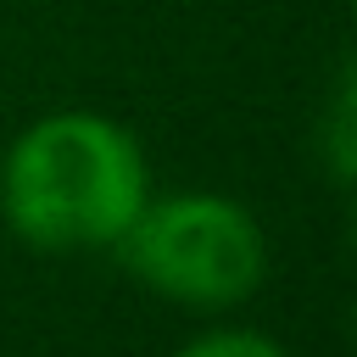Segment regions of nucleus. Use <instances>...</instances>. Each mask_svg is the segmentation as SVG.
<instances>
[{
    "mask_svg": "<svg viewBox=\"0 0 357 357\" xmlns=\"http://www.w3.org/2000/svg\"><path fill=\"white\" fill-rule=\"evenodd\" d=\"M318 145H324V167H329V178L346 190V184H351V167H357V134H351V73L335 78V95H329V112H324Z\"/></svg>",
    "mask_w": 357,
    "mask_h": 357,
    "instance_id": "7ed1b4c3",
    "label": "nucleus"
},
{
    "mask_svg": "<svg viewBox=\"0 0 357 357\" xmlns=\"http://www.w3.org/2000/svg\"><path fill=\"white\" fill-rule=\"evenodd\" d=\"M151 201V162L128 123L61 106L22 123L0 156V223L45 257L117 251Z\"/></svg>",
    "mask_w": 357,
    "mask_h": 357,
    "instance_id": "f257e3e1",
    "label": "nucleus"
},
{
    "mask_svg": "<svg viewBox=\"0 0 357 357\" xmlns=\"http://www.w3.org/2000/svg\"><path fill=\"white\" fill-rule=\"evenodd\" d=\"M268 229L262 218L223 190H173L139 206L117 240V262L162 301L184 312L245 307L268 279Z\"/></svg>",
    "mask_w": 357,
    "mask_h": 357,
    "instance_id": "f03ea898",
    "label": "nucleus"
},
{
    "mask_svg": "<svg viewBox=\"0 0 357 357\" xmlns=\"http://www.w3.org/2000/svg\"><path fill=\"white\" fill-rule=\"evenodd\" d=\"M173 357H290L284 340H273L268 329H251V324H212L201 335H190Z\"/></svg>",
    "mask_w": 357,
    "mask_h": 357,
    "instance_id": "20e7f679",
    "label": "nucleus"
}]
</instances>
